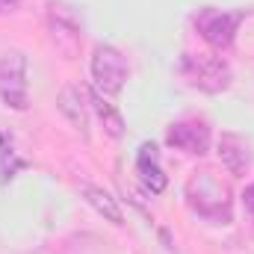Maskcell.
Returning a JSON list of instances; mask_svg holds the SVG:
<instances>
[{
    "label": "cell",
    "mask_w": 254,
    "mask_h": 254,
    "mask_svg": "<svg viewBox=\"0 0 254 254\" xmlns=\"http://www.w3.org/2000/svg\"><path fill=\"white\" fill-rule=\"evenodd\" d=\"M187 201H190V207L201 219H210V222H219V225L231 222V207H234L231 187L225 181H219L207 169L195 172L190 178V184H187Z\"/></svg>",
    "instance_id": "cell-1"
},
{
    "label": "cell",
    "mask_w": 254,
    "mask_h": 254,
    "mask_svg": "<svg viewBox=\"0 0 254 254\" xmlns=\"http://www.w3.org/2000/svg\"><path fill=\"white\" fill-rule=\"evenodd\" d=\"M181 71L184 77L190 80L195 89L201 92H210V95H219L231 86V68L222 57H210V54H184L181 60Z\"/></svg>",
    "instance_id": "cell-2"
},
{
    "label": "cell",
    "mask_w": 254,
    "mask_h": 254,
    "mask_svg": "<svg viewBox=\"0 0 254 254\" xmlns=\"http://www.w3.org/2000/svg\"><path fill=\"white\" fill-rule=\"evenodd\" d=\"M240 21H243L240 12H228V9H216V6H204L192 18V24L201 33V39L210 48H216V51H228L234 45L237 30H240Z\"/></svg>",
    "instance_id": "cell-3"
},
{
    "label": "cell",
    "mask_w": 254,
    "mask_h": 254,
    "mask_svg": "<svg viewBox=\"0 0 254 254\" xmlns=\"http://www.w3.org/2000/svg\"><path fill=\"white\" fill-rule=\"evenodd\" d=\"M92 80H95V89L107 98H116L122 89H125L127 80V63L122 57L119 48L113 45H98L95 54H92Z\"/></svg>",
    "instance_id": "cell-4"
},
{
    "label": "cell",
    "mask_w": 254,
    "mask_h": 254,
    "mask_svg": "<svg viewBox=\"0 0 254 254\" xmlns=\"http://www.w3.org/2000/svg\"><path fill=\"white\" fill-rule=\"evenodd\" d=\"M0 101L9 110L24 113L30 104L27 95V60L18 51H9L0 57Z\"/></svg>",
    "instance_id": "cell-5"
},
{
    "label": "cell",
    "mask_w": 254,
    "mask_h": 254,
    "mask_svg": "<svg viewBox=\"0 0 254 254\" xmlns=\"http://www.w3.org/2000/svg\"><path fill=\"white\" fill-rule=\"evenodd\" d=\"M166 142L178 151H187V154H207L210 151V142H213V133L210 127L198 119H184V122H175L166 133Z\"/></svg>",
    "instance_id": "cell-6"
},
{
    "label": "cell",
    "mask_w": 254,
    "mask_h": 254,
    "mask_svg": "<svg viewBox=\"0 0 254 254\" xmlns=\"http://www.w3.org/2000/svg\"><path fill=\"white\" fill-rule=\"evenodd\" d=\"M57 107L65 119L71 122V127L77 133H83V139H89V104L83 98V89L80 86H63L60 98H57Z\"/></svg>",
    "instance_id": "cell-7"
},
{
    "label": "cell",
    "mask_w": 254,
    "mask_h": 254,
    "mask_svg": "<svg viewBox=\"0 0 254 254\" xmlns=\"http://www.w3.org/2000/svg\"><path fill=\"white\" fill-rule=\"evenodd\" d=\"M136 172H139L142 184L154 192V195H160V192L166 190V184H169V178H166V172L160 166V151L151 142H145L139 148V154H136Z\"/></svg>",
    "instance_id": "cell-8"
},
{
    "label": "cell",
    "mask_w": 254,
    "mask_h": 254,
    "mask_svg": "<svg viewBox=\"0 0 254 254\" xmlns=\"http://www.w3.org/2000/svg\"><path fill=\"white\" fill-rule=\"evenodd\" d=\"M219 160L228 166V172L234 175H243L249 166H252V148L243 136L237 133H222L219 139Z\"/></svg>",
    "instance_id": "cell-9"
},
{
    "label": "cell",
    "mask_w": 254,
    "mask_h": 254,
    "mask_svg": "<svg viewBox=\"0 0 254 254\" xmlns=\"http://www.w3.org/2000/svg\"><path fill=\"white\" fill-rule=\"evenodd\" d=\"M83 192V198L107 219V222H113V225H125V213H122V207H119V201L110 195V192L104 190V187H95V184H83L80 187Z\"/></svg>",
    "instance_id": "cell-10"
},
{
    "label": "cell",
    "mask_w": 254,
    "mask_h": 254,
    "mask_svg": "<svg viewBox=\"0 0 254 254\" xmlns=\"http://www.w3.org/2000/svg\"><path fill=\"white\" fill-rule=\"evenodd\" d=\"M89 104L95 107L98 119L104 122V127H107V133H110V136H116V139H119V136L125 133V119H122V113L107 101V95H101V92L95 89V92L89 95Z\"/></svg>",
    "instance_id": "cell-11"
},
{
    "label": "cell",
    "mask_w": 254,
    "mask_h": 254,
    "mask_svg": "<svg viewBox=\"0 0 254 254\" xmlns=\"http://www.w3.org/2000/svg\"><path fill=\"white\" fill-rule=\"evenodd\" d=\"M243 210H246L249 222L254 225V184H249V187L243 190Z\"/></svg>",
    "instance_id": "cell-12"
},
{
    "label": "cell",
    "mask_w": 254,
    "mask_h": 254,
    "mask_svg": "<svg viewBox=\"0 0 254 254\" xmlns=\"http://www.w3.org/2000/svg\"><path fill=\"white\" fill-rule=\"evenodd\" d=\"M21 6V0H0V15H9Z\"/></svg>",
    "instance_id": "cell-13"
}]
</instances>
